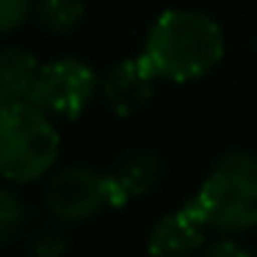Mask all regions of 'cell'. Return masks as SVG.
<instances>
[{"label": "cell", "mask_w": 257, "mask_h": 257, "mask_svg": "<svg viewBox=\"0 0 257 257\" xmlns=\"http://www.w3.org/2000/svg\"><path fill=\"white\" fill-rule=\"evenodd\" d=\"M141 56L155 78L191 83L210 75L224 58V31L205 12L169 9L152 20Z\"/></svg>", "instance_id": "obj_1"}, {"label": "cell", "mask_w": 257, "mask_h": 257, "mask_svg": "<svg viewBox=\"0 0 257 257\" xmlns=\"http://www.w3.org/2000/svg\"><path fill=\"white\" fill-rule=\"evenodd\" d=\"M61 139L34 102H14L0 108V172L9 183H34L45 177L58 161Z\"/></svg>", "instance_id": "obj_2"}, {"label": "cell", "mask_w": 257, "mask_h": 257, "mask_svg": "<svg viewBox=\"0 0 257 257\" xmlns=\"http://www.w3.org/2000/svg\"><path fill=\"white\" fill-rule=\"evenodd\" d=\"M207 227L218 232H246L257 227V158L232 150L210 166L194 196Z\"/></svg>", "instance_id": "obj_3"}, {"label": "cell", "mask_w": 257, "mask_h": 257, "mask_svg": "<svg viewBox=\"0 0 257 257\" xmlns=\"http://www.w3.org/2000/svg\"><path fill=\"white\" fill-rule=\"evenodd\" d=\"M102 78L80 58H56L39 69L28 102L58 119H78L100 91Z\"/></svg>", "instance_id": "obj_4"}, {"label": "cell", "mask_w": 257, "mask_h": 257, "mask_svg": "<svg viewBox=\"0 0 257 257\" xmlns=\"http://www.w3.org/2000/svg\"><path fill=\"white\" fill-rule=\"evenodd\" d=\"M45 205L56 221H64V224L89 221L100 210L111 207L105 172H97L91 166H80V163L61 169L47 183Z\"/></svg>", "instance_id": "obj_5"}, {"label": "cell", "mask_w": 257, "mask_h": 257, "mask_svg": "<svg viewBox=\"0 0 257 257\" xmlns=\"http://www.w3.org/2000/svg\"><path fill=\"white\" fill-rule=\"evenodd\" d=\"M207 221L199 205L188 199L180 210H172L155 221L147 238L150 257H194L205 243Z\"/></svg>", "instance_id": "obj_6"}, {"label": "cell", "mask_w": 257, "mask_h": 257, "mask_svg": "<svg viewBox=\"0 0 257 257\" xmlns=\"http://www.w3.org/2000/svg\"><path fill=\"white\" fill-rule=\"evenodd\" d=\"M155 80L158 78L150 69V64L144 61V56L122 58L102 75L100 94L116 116H133L152 100Z\"/></svg>", "instance_id": "obj_7"}, {"label": "cell", "mask_w": 257, "mask_h": 257, "mask_svg": "<svg viewBox=\"0 0 257 257\" xmlns=\"http://www.w3.org/2000/svg\"><path fill=\"white\" fill-rule=\"evenodd\" d=\"M163 177V161L152 150H130L119 155L105 172L111 207H124L147 196Z\"/></svg>", "instance_id": "obj_8"}, {"label": "cell", "mask_w": 257, "mask_h": 257, "mask_svg": "<svg viewBox=\"0 0 257 257\" xmlns=\"http://www.w3.org/2000/svg\"><path fill=\"white\" fill-rule=\"evenodd\" d=\"M42 64L25 47H6L0 53V108L14 102H28Z\"/></svg>", "instance_id": "obj_9"}, {"label": "cell", "mask_w": 257, "mask_h": 257, "mask_svg": "<svg viewBox=\"0 0 257 257\" xmlns=\"http://www.w3.org/2000/svg\"><path fill=\"white\" fill-rule=\"evenodd\" d=\"M83 17V0H34V20L50 34H72Z\"/></svg>", "instance_id": "obj_10"}, {"label": "cell", "mask_w": 257, "mask_h": 257, "mask_svg": "<svg viewBox=\"0 0 257 257\" xmlns=\"http://www.w3.org/2000/svg\"><path fill=\"white\" fill-rule=\"evenodd\" d=\"M69 240L64 235L61 227H53V224H45V227H36L28 238V249L34 257H61L67 251Z\"/></svg>", "instance_id": "obj_11"}, {"label": "cell", "mask_w": 257, "mask_h": 257, "mask_svg": "<svg viewBox=\"0 0 257 257\" xmlns=\"http://www.w3.org/2000/svg\"><path fill=\"white\" fill-rule=\"evenodd\" d=\"M25 224V202L14 194V188L0 191V238L12 240Z\"/></svg>", "instance_id": "obj_12"}, {"label": "cell", "mask_w": 257, "mask_h": 257, "mask_svg": "<svg viewBox=\"0 0 257 257\" xmlns=\"http://www.w3.org/2000/svg\"><path fill=\"white\" fill-rule=\"evenodd\" d=\"M34 14V0H0V31L12 34Z\"/></svg>", "instance_id": "obj_13"}, {"label": "cell", "mask_w": 257, "mask_h": 257, "mask_svg": "<svg viewBox=\"0 0 257 257\" xmlns=\"http://www.w3.org/2000/svg\"><path fill=\"white\" fill-rule=\"evenodd\" d=\"M199 257H251V254L240 243H235V240H229V238H221V240H216V243L205 246V249L199 251Z\"/></svg>", "instance_id": "obj_14"}]
</instances>
